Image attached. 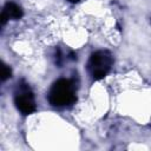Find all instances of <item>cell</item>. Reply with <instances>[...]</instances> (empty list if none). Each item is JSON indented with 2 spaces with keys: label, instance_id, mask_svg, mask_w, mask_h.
I'll return each mask as SVG.
<instances>
[{
  "label": "cell",
  "instance_id": "3957f363",
  "mask_svg": "<svg viewBox=\"0 0 151 151\" xmlns=\"http://www.w3.org/2000/svg\"><path fill=\"white\" fill-rule=\"evenodd\" d=\"M15 105L24 114H29V113L34 112V110H35V104H34L33 97L27 91L18 94L15 97Z\"/></svg>",
  "mask_w": 151,
  "mask_h": 151
},
{
  "label": "cell",
  "instance_id": "7a4b0ae2",
  "mask_svg": "<svg viewBox=\"0 0 151 151\" xmlns=\"http://www.w3.org/2000/svg\"><path fill=\"white\" fill-rule=\"evenodd\" d=\"M112 64L111 55L107 52L98 51L94 52L90 58V68L92 71V76L96 80H99L104 78L110 70V66Z\"/></svg>",
  "mask_w": 151,
  "mask_h": 151
},
{
  "label": "cell",
  "instance_id": "6da1fadb",
  "mask_svg": "<svg viewBox=\"0 0 151 151\" xmlns=\"http://www.w3.org/2000/svg\"><path fill=\"white\" fill-rule=\"evenodd\" d=\"M48 100L54 106H64L76 100L72 81L68 79H59L50 91Z\"/></svg>",
  "mask_w": 151,
  "mask_h": 151
},
{
  "label": "cell",
  "instance_id": "5b68a950",
  "mask_svg": "<svg viewBox=\"0 0 151 151\" xmlns=\"http://www.w3.org/2000/svg\"><path fill=\"white\" fill-rule=\"evenodd\" d=\"M8 77H11V70L6 65H2L1 66V79L2 80H6Z\"/></svg>",
  "mask_w": 151,
  "mask_h": 151
},
{
  "label": "cell",
  "instance_id": "277c9868",
  "mask_svg": "<svg viewBox=\"0 0 151 151\" xmlns=\"http://www.w3.org/2000/svg\"><path fill=\"white\" fill-rule=\"evenodd\" d=\"M22 17V11L21 8L14 4V2H7L4 7V11L1 13V24L4 25L6 22L7 19L12 18V19H19Z\"/></svg>",
  "mask_w": 151,
  "mask_h": 151
}]
</instances>
